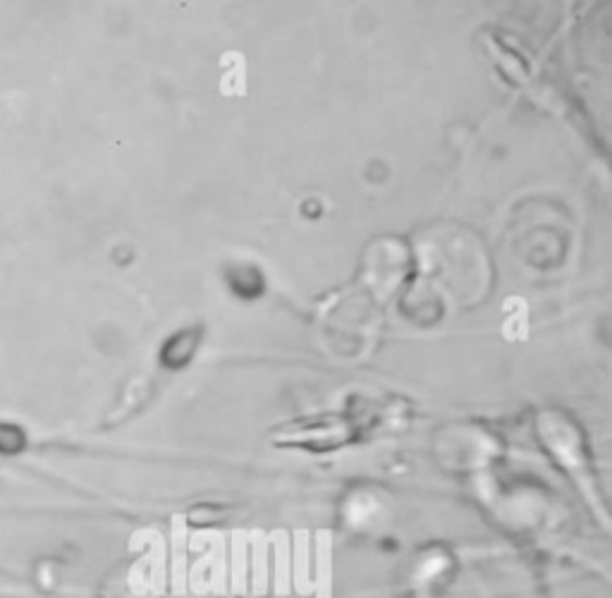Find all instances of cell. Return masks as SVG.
<instances>
[{
    "mask_svg": "<svg viewBox=\"0 0 612 598\" xmlns=\"http://www.w3.org/2000/svg\"><path fill=\"white\" fill-rule=\"evenodd\" d=\"M20 445H22V433L13 427L0 424V450L15 453V450H20Z\"/></svg>",
    "mask_w": 612,
    "mask_h": 598,
    "instance_id": "obj_1",
    "label": "cell"
}]
</instances>
